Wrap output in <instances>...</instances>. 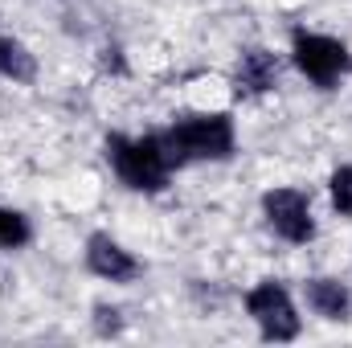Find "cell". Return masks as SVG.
Instances as JSON below:
<instances>
[{"label":"cell","mask_w":352,"mask_h":348,"mask_svg":"<svg viewBox=\"0 0 352 348\" xmlns=\"http://www.w3.org/2000/svg\"><path fill=\"white\" fill-rule=\"evenodd\" d=\"M33 242V221L12 209V205H0V250H25Z\"/></svg>","instance_id":"obj_9"},{"label":"cell","mask_w":352,"mask_h":348,"mask_svg":"<svg viewBox=\"0 0 352 348\" xmlns=\"http://www.w3.org/2000/svg\"><path fill=\"white\" fill-rule=\"evenodd\" d=\"M0 74L12 78V83H29V78H33V58H29V50H25L21 41L4 37V33H0Z\"/></svg>","instance_id":"obj_10"},{"label":"cell","mask_w":352,"mask_h":348,"mask_svg":"<svg viewBox=\"0 0 352 348\" xmlns=\"http://www.w3.org/2000/svg\"><path fill=\"white\" fill-rule=\"evenodd\" d=\"M168 156L176 168L188 164H221L238 152V127L226 111H188L176 115L173 123L160 131Z\"/></svg>","instance_id":"obj_1"},{"label":"cell","mask_w":352,"mask_h":348,"mask_svg":"<svg viewBox=\"0 0 352 348\" xmlns=\"http://www.w3.org/2000/svg\"><path fill=\"white\" fill-rule=\"evenodd\" d=\"M303 303L311 307V316L328 320V324H349L352 320V291L340 279H328V274H316L303 283Z\"/></svg>","instance_id":"obj_7"},{"label":"cell","mask_w":352,"mask_h":348,"mask_svg":"<svg viewBox=\"0 0 352 348\" xmlns=\"http://www.w3.org/2000/svg\"><path fill=\"white\" fill-rule=\"evenodd\" d=\"M263 217L274 238L291 242V246H307L316 238V213H311V197L303 188L291 184H274L263 193Z\"/></svg>","instance_id":"obj_4"},{"label":"cell","mask_w":352,"mask_h":348,"mask_svg":"<svg viewBox=\"0 0 352 348\" xmlns=\"http://www.w3.org/2000/svg\"><path fill=\"white\" fill-rule=\"evenodd\" d=\"M107 164L131 193H164L176 164L160 140V131L148 135H107Z\"/></svg>","instance_id":"obj_2"},{"label":"cell","mask_w":352,"mask_h":348,"mask_svg":"<svg viewBox=\"0 0 352 348\" xmlns=\"http://www.w3.org/2000/svg\"><path fill=\"white\" fill-rule=\"evenodd\" d=\"M87 270L102 283H135L144 274V262L135 259L119 238L111 234H90L87 238Z\"/></svg>","instance_id":"obj_6"},{"label":"cell","mask_w":352,"mask_h":348,"mask_svg":"<svg viewBox=\"0 0 352 348\" xmlns=\"http://www.w3.org/2000/svg\"><path fill=\"white\" fill-rule=\"evenodd\" d=\"M328 197H332V209L340 217H352V164H340L328 176Z\"/></svg>","instance_id":"obj_11"},{"label":"cell","mask_w":352,"mask_h":348,"mask_svg":"<svg viewBox=\"0 0 352 348\" xmlns=\"http://www.w3.org/2000/svg\"><path fill=\"white\" fill-rule=\"evenodd\" d=\"M291 62L295 70L320 90L340 87L352 74V54L349 45L332 33H316V29H295L291 33Z\"/></svg>","instance_id":"obj_3"},{"label":"cell","mask_w":352,"mask_h":348,"mask_svg":"<svg viewBox=\"0 0 352 348\" xmlns=\"http://www.w3.org/2000/svg\"><path fill=\"white\" fill-rule=\"evenodd\" d=\"M246 316L258 324L263 340H295L299 336V307L291 299V291L278 283V279H263L258 287L246 291Z\"/></svg>","instance_id":"obj_5"},{"label":"cell","mask_w":352,"mask_h":348,"mask_svg":"<svg viewBox=\"0 0 352 348\" xmlns=\"http://www.w3.org/2000/svg\"><path fill=\"white\" fill-rule=\"evenodd\" d=\"M238 90L242 94H266L278 87V58L270 50H246L238 58Z\"/></svg>","instance_id":"obj_8"}]
</instances>
